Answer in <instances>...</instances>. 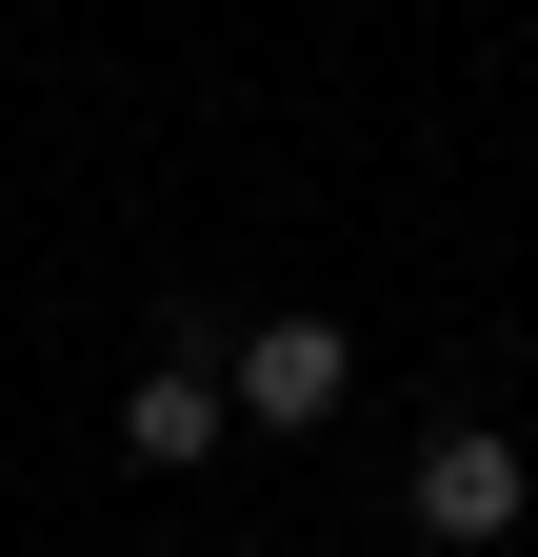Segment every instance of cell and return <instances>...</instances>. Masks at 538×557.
<instances>
[{
	"label": "cell",
	"instance_id": "1",
	"mask_svg": "<svg viewBox=\"0 0 538 557\" xmlns=\"http://www.w3.org/2000/svg\"><path fill=\"white\" fill-rule=\"evenodd\" d=\"M220 379H240V438H340V398H359V338L319 319V299H280V319H259Z\"/></svg>",
	"mask_w": 538,
	"mask_h": 557
},
{
	"label": "cell",
	"instance_id": "2",
	"mask_svg": "<svg viewBox=\"0 0 538 557\" xmlns=\"http://www.w3.org/2000/svg\"><path fill=\"white\" fill-rule=\"evenodd\" d=\"M399 498H419V537H458V557H499V537H518V498H538V458L499 438V418H439Z\"/></svg>",
	"mask_w": 538,
	"mask_h": 557
},
{
	"label": "cell",
	"instance_id": "3",
	"mask_svg": "<svg viewBox=\"0 0 538 557\" xmlns=\"http://www.w3.org/2000/svg\"><path fill=\"white\" fill-rule=\"evenodd\" d=\"M220 438H240V379L199 359V338H180V359H140V379H120V458H140V478H199Z\"/></svg>",
	"mask_w": 538,
	"mask_h": 557
}]
</instances>
